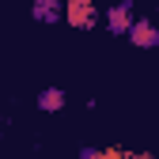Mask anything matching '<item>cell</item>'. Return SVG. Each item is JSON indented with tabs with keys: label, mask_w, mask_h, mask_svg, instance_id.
Segmentation results:
<instances>
[{
	"label": "cell",
	"mask_w": 159,
	"mask_h": 159,
	"mask_svg": "<svg viewBox=\"0 0 159 159\" xmlns=\"http://www.w3.org/2000/svg\"><path fill=\"white\" fill-rule=\"evenodd\" d=\"M38 110H49V114L65 110V91H61V87H46V91H38Z\"/></svg>",
	"instance_id": "5"
},
{
	"label": "cell",
	"mask_w": 159,
	"mask_h": 159,
	"mask_svg": "<svg viewBox=\"0 0 159 159\" xmlns=\"http://www.w3.org/2000/svg\"><path fill=\"white\" fill-rule=\"evenodd\" d=\"M129 42L140 46V49H155L159 46V27L152 23V19H136V23L129 27Z\"/></svg>",
	"instance_id": "3"
},
{
	"label": "cell",
	"mask_w": 159,
	"mask_h": 159,
	"mask_svg": "<svg viewBox=\"0 0 159 159\" xmlns=\"http://www.w3.org/2000/svg\"><path fill=\"white\" fill-rule=\"evenodd\" d=\"M98 19H102V11H98L95 0H65V23H68V27L91 30Z\"/></svg>",
	"instance_id": "1"
},
{
	"label": "cell",
	"mask_w": 159,
	"mask_h": 159,
	"mask_svg": "<svg viewBox=\"0 0 159 159\" xmlns=\"http://www.w3.org/2000/svg\"><path fill=\"white\" fill-rule=\"evenodd\" d=\"M102 19H106V27H110V34H129V27L136 23V11H133V0H117V4H110V8L102 11Z\"/></svg>",
	"instance_id": "2"
},
{
	"label": "cell",
	"mask_w": 159,
	"mask_h": 159,
	"mask_svg": "<svg viewBox=\"0 0 159 159\" xmlns=\"http://www.w3.org/2000/svg\"><path fill=\"white\" fill-rule=\"evenodd\" d=\"M34 19L38 23H57V19H65V4L61 0H34Z\"/></svg>",
	"instance_id": "4"
}]
</instances>
